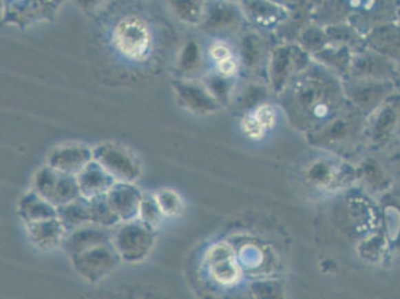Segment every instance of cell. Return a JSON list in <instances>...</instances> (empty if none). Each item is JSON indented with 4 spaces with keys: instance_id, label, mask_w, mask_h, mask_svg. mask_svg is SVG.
Masks as SVG:
<instances>
[{
    "instance_id": "7",
    "label": "cell",
    "mask_w": 400,
    "mask_h": 299,
    "mask_svg": "<svg viewBox=\"0 0 400 299\" xmlns=\"http://www.w3.org/2000/svg\"><path fill=\"white\" fill-rule=\"evenodd\" d=\"M76 178L81 196L89 200L107 195L109 189L117 183V181L95 160L89 163Z\"/></svg>"
},
{
    "instance_id": "2",
    "label": "cell",
    "mask_w": 400,
    "mask_h": 299,
    "mask_svg": "<svg viewBox=\"0 0 400 299\" xmlns=\"http://www.w3.org/2000/svg\"><path fill=\"white\" fill-rule=\"evenodd\" d=\"M93 160L118 183L133 184L142 173L138 158L129 150L113 143H104L93 148Z\"/></svg>"
},
{
    "instance_id": "11",
    "label": "cell",
    "mask_w": 400,
    "mask_h": 299,
    "mask_svg": "<svg viewBox=\"0 0 400 299\" xmlns=\"http://www.w3.org/2000/svg\"><path fill=\"white\" fill-rule=\"evenodd\" d=\"M90 212L92 224L109 229L120 223V218L112 209L107 195L98 196L91 200Z\"/></svg>"
},
{
    "instance_id": "4",
    "label": "cell",
    "mask_w": 400,
    "mask_h": 299,
    "mask_svg": "<svg viewBox=\"0 0 400 299\" xmlns=\"http://www.w3.org/2000/svg\"><path fill=\"white\" fill-rule=\"evenodd\" d=\"M114 43L118 51L134 61H142L151 53V31L147 24L138 17L120 20L113 34Z\"/></svg>"
},
{
    "instance_id": "10",
    "label": "cell",
    "mask_w": 400,
    "mask_h": 299,
    "mask_svg": "<svg viewBox=\"0 0 400 299\" xmlns=\"http://www.w3.org/2000/svg\"><path fill=\"white\" fill-rule=\"evenodd\" d=\"M57 213L67 234L92 224L90 200L83 196L70 204L58 207Z\"/></svg>"
},
{
    "instance_id": "6",
    "label": "cell",
    "mask_w": 400,
    "mask_h": 299,
    "mask_svg": "<svg viewBox=\"0 0 400 299\" xmlns=\"http://www.w3.org/2000/svg\"><path fill=\"white\" fill-rule=\"evenodd\" d=\"M92 161L93 149L81 144L65 145L51 154L48 166L76 177Z\"/></svg>"
},
{
    "instance_id": "13",
    "label": "cell",
    "mask_w": 400,
    "mask_h": 299,
    "mask_svg": "<svg viewBox=\"0 0 400 299\" xmlns=\"http://www.w3.org/2000/svg\"><path fill=\"white\" fill-rule=\"evenodd\" d=\"M155 198L164 216H178L182 212V198L171 189H162L156 194Z\"/></svg>"
},
{
    "instance_id": "5",
    "label": "cell",
    "mask_w": 400,
    "mask_h": 299,
    "mask_svg": "<svg viewBox=\"0 0 400 299\" xmlns=\"http://www.w3.org/2000/svg\"><path fill=\"white\" fill-rule=\"evenodd\" d=\"M107 198L120 223L138 220L144 196L137 187L117 182L107 194Z\"/></svg>"
},
{
    "instance_id": "3",
    "label": "cell",
    "mask_w": 400,
    "mask_h": 299,
    "mask_svg": "<svg viewBox=\"0 0 400 299\" xmlns=\"http://www.w3.org/2000/svg\"><path fill=\"white\" fill-rule=\"evenodd\" d=\"M154 229L140 220L123 223L112 234L114 247L127 262H138L146 258L154 245Z\"/></svg>"
},
{
    "instance_id": "9",
    "label": "cell",
    "mask_w": 400,
    "mask_h": 299,
    "mask_svg": "<svg viewBox=\"0 0 400 299\" xmlns=\"http://www.w3.org/2000/svg\"><path fill=\"white\" fill-rule=\"evenodd\" d=\"M19 213L25 220L26 225L58 218L57 209L35 191L28 192L22 196L19 205Z\"/></svg>"
},
{
    "instance_id": "14",
    "label": "cell",
    "mask_w": 400,
    "mask_h": 299,
    "mask_svg": "<svg viewBox=\"0 0 400 299\" xmlns=\"http://www.w3.org/2000/svg\"><path fill=\"white\" fill-rule=\"evenodd\" d=\"M243 131L248 137L258 139L262 137L264 127L257 121L256 118H247L243 121Z\"/></svg>"
},
{
    "instance_id": "1",
    "label": "cell",
    "mask_w": 400,
    "mask_h": 299,
    "mask_svg": "<svg viewBox=\"0 0 400 299\" xmlns=\"http://www.w3.org/2000/svg\"><path fill=\"white\" fill-rule=\"evenodd\" d=\"M34 191L56 209L70 204L81 196L77 178L51 168L48 165L35 175Z\"/></svg>"
},
{
    "instance_id": "12",
    "label": "cell",
    "mask_w": 400,
    "mask_h": 299,
    "mask_svg": "<svg viewBox=\"0 0 400 299\" xmlns=\"http://www.w3.org/2000/svg\"><path fill=\"white\" fill-rule=\"evenodd\" d=\"M164 214L160 211L158 203H156L155 196H145L140 204V214L138 220L144 223L147 227L155 229L162 222Z\"/></svg>"
},
{
    "instance_id": "15",
    "label": "cell",
    "mask_w": 400,
    "mask_h": 299,
    "mask_svg": "<svg viewBox=\"0 0 400 299\" xmlns=\"http://www.w3.org/2000/svg\"><path fill=\"white\" fill-rule=\"evenodd\" d=\"M257 121L265 128H271L275 124V113L273 109L269 106H262L257 110Z\"/></svg>"
},
{
    "instance_id": "16",
    "label": "cell",
    "mask_w": 400,
    "mask_h": 299,
    "mask_svg": "<svg viewBox=\"0 0 400 299\" xmlns=\"http://www.w3.org/2000/svg\"><path fill=\"white\" fill-rule=\"evenodd\" d=\"M212 57L218 62L224 61V60L229 59L230 52L225 46H215L211 50Z\"/></svg>"
},
{
    "instance_id": "17",
    "label": "cell",
    "mask_w": 400,
    "mask_h": 299,
    "mask_svg": "<svg viewBox=\"0 0 400 299\" xmlns=\"http://www.w3.org/2000/svg\"><path fill=\"white\" fill-rule=\"evenodd\" d=\"M219 70L222 74L231 75L235 71V63L231 59L224 60V61L219 62Z\"/></svg>"
},
{
    "instance_id": "8",
    "label": "cell",
    "mask_w": 400,
    "mask_h": 299,
    "mask_svg": "<svg viewBox=\"0 0 400 299\" xmlns=\"http://www.w3.org/2000/svg\"><path fill=\"white\" fill-rule=\"evenodd\" d=\"M28 229L32 242L42 249L56 247L64 242L67 234L63 225L58 218L28 224Z\"/></svg>"
}]
</instances>
